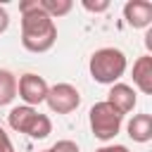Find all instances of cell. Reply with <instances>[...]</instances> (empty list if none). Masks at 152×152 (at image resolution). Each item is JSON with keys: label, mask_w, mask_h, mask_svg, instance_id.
Listing matches in <instances>:
<instances>
[{"label": "cell", "mask_w": 152, "mask_h": 152, "mask_svg": "<svg viewBox=\"0 0 152 152\" xmlns=\"http://www.w3.org/2000/svg\"><path fill=\"white\" fill-rule=\"evenodd\" d=\"M38 5H40V10H43L50 19H55V17H64V14H69L71 7H74L71 0H38Z\"/></svg>", "instance_id": "cell-12"}, {"label": "cell", "mask_w": 152, "mask_h": 152, "mask_svg": "<svg viewBox=\"0 0 152 152\" xmlns=\"http://www.w3.org/2000/svg\"><path fill=\"white\" fill-rule=\"evenodd\" d=\"M104 102H109V104L124 116V114H128V112L135 107L138 97H135V90H133L131 86H126V83H114L112 90L107 93V100H104Z\"/></svg>", "instance_id": "cell-8"}, {"label": "cell", "mask_w": 152, "mask_h": 152, "mask_svg": "<svg viewBox=\"0 0 152 152\" xmlns=\"http://www.w3.org/2000/svg\"><path fill=\"white\" fill-rule=\"evenodd\" d=\"M133 83L138 86L140 93L150 95L152 93V57L150 55H142L135 59L133 64Z\"/></svg>", "instance_id": "cell-9"}, {"label": "cell", "mask_w": 152, "mask_h": 152, "mask_svg": "<svg viewBox=\"0 0 152 152\" xmlns=\"http://www.w3.org/2000/svg\"><path fill=\"white\" fill-rule=\"evenodd\" d=\"M48 83L43 76L38 74H24L17 83V90H19V97L26 102V107H33V104H40L45 102V95H48Z\"/></svg>", "instance_id": "cell-6"}, {"label": "cell", "mask_w": 152, "mask_h": 152, "mask_svg": "<svg viewBox=\"0 0 152 152\" xmlns=\"http://www.w3.org/2000/svg\"><path fill=\"white\" fill-rule=\"evenodd\" d=\"M21 12V45L28 52H48L57 40L55 21L40 10L38 0L19 2Z\"/></svg>", "instance_id": "cell-1"}, {"label": "cell", "mask_w": 152, "mask_h": 152, "mask_svg": "<svg viewBox=\"0 0 152 152\" xmlns=\"http://www.w3.org/2000/svg\"><path fill=\"white\" fill-rule=\"evenodd\" d=\"M7 121L17 133H26V135H31L36 140H43V138H48L52 133V121L45 114L36 112L33 107H26V104L14 107L7 114Z\"/></svg>", "instance_id": "cell-3"}, {"label": "cell", "mask_w": 152, "mask_h": 152, "mask_svg": "<svg viewBox=\"0 0 152 152\" xmlns=\"http://www.w3.org/2000/svg\"><path fill=\"white\" fill-rule=\"evenodd\" d=\"M0 152H14V145H12V140H10V135L0 128Z\"/></svg>", "instance_id": "cell-15"}, {"label": "cell", "mask_w": 152, "mask_h": 152, "mask_svg": "<svg viewBox=\"0 0 152 152\" xmlns=\"http://www.w3.org/2000/svg\"><path fill=\"white\" fill-rule=\"evenodd\" d=\"M14 95H17V78L7 69H0V107L10 104Z\"/></svg>", "instance_id": "cell-11"}, {"label": "cell", "mask_w": 152, "mask_h": 152, "mask_svg": "<svg viewBox=\"0 0 152 152\" xmlns=\"http://www.w3.org/2000/svg\"><path fill=\"white\" fill-rule=\"evenodd\" d=\"M128 135L135 142H147L152 140V116L150 114H135L128 121Z\"/></svg>", "instance_id": "cell-10"}, {"label": "cell", "mask_w": 152, "mask_h": 152, "mask_svg": "<svg viewBox=\"0 0 152 152\" xmlns=\"http://www.w3.org/2000/svg\"><path fill=\"white\" fill-rule=\"evenodd\" d=\"M88 119H90V131L97 140H112L119 133L124 116L109 102H95L88 112Z\"/></svg>", "instance_id": "cell-4"}, {"label": "cell", "mask_w": 152, "mask_h": 152, "mask_svg": "<svg viewBox=\"0 0 152 152\" xmlns=\"http://www.w3.org/2000/svg\"><path fill=\"white\" fill-rule=\"evenodd\" d=\"M43 152H52V147H50V150H43Z\"/></svg>", "instance_id": "cell-18"}, {"label": "cell", "mask_w": 152, "mask_h": 152, "mask_svg": "<svg viewBox=\"0 0 152 152\" xmlns=\"http://www.w3.org/2000/svg\"><path fill=\"white\" fill-rule=\"evenodd\" d=\"M95 152H131L126 145H107V147H100V150H95Z\"/></svg>", "instance_id": "cell-17"}, {"label": "cell", "mask_w": 152, "mask_h": 152, "mask_svg": "<svg viewBox=\"0 0 152 152\" xmlns=\"http://www.w3.org/2000/svg\"><path fill=\"white\" fill-rule=\"evenodd\" d=\"M83 7L88 10V12H104V10H109V0H83Z\"/></svg>", "instance_id": "cell-13"}, {"label": "cell", "mask_w": 152, "mask_h": 152, "mask_svg": "<svg viewBox=\"0 0 152 152\" xmlns=\"http://www.w3.org/2000/svg\"><path fill=\"white\" fill-rule=\"evenodd\" d=\"M126 55L116 48H100L93 52L90 57V76L97 81V83H104V86H114V81H119L126 71Z\"/></svg>", "instance_id": "cell-2"}, {"label": "cell", "mask_w": 152, "mask_h": 152, "mask_svg": "<svg viewBox=\"0 0 152 152\" xmlns=\"http://www.w3.org/2000/svg\"><path fill=\"white\" fill-rule=\"evenodd\" d=\"M124 19L133 28H147L152 24V2L150 0H128L124 5Z\"/></svg>", "instance_id": "cell-7"}, {"label": "cell", "mask_w": 152, "mask_h": 152, "mask_svg": "<svg viewBox=\"0 0 152 152\" xmlns=\"http://www.w3.org/2000/svg\"><path fill=\"white\" fill-rule=\"evenodd\" d=\"M52 152H81V150H78V145L71 142V140H59V142L52 145Z\"/></svg>", "instance_id": "cell-14"}, {"label": "cell", "mask_w": 152, "mask_h": 152, "mask_svg": "<svg viewBox=\"0 0 152 152\" xmlns=\"http://www.w3.org/2000/svg\"><path fill=\"white\" fill-rule=\"evenodd\" d=\"M7 26H10V14H7L5 7H0V33H5Z\"/></svg>", "instance_id": "cell-16"}, {"label": "cell", "mask_w": 152, "mask_h": 152, "mask_svg": "<svg viewBox=\"0 0 152 152\" xmlns=\"http://www.w3.org/2000/svg\"><path fill=\"white\" fill-rule=\"evenodd\" d=\"M45 102L52 112L57 114H69L74 112L78 104H81V95L78 90L71 86V83H57L52 88H48V95H45Z\"/></svg>", "instance_id": "cell-5"}]
</instances>
